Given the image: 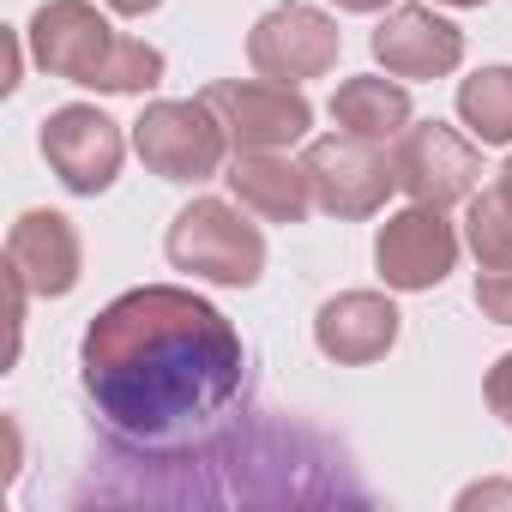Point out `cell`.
<instances>
[{
    "mask_svg": "<svg viewBox=\"0 0 512 512\" xmlns=\"http://www.w3.org/2000/svg\"><path fill=\"white\" fill-rule=\"evenodd\" d=\"M79 380L97 422L133 446L205 440L247 380L241 332L181 284L115 296L79 344Z\"/></svg>",
    "mask_w": 512,
    "mask_h": 512,
    "instance_id": "cell-1",
    "label": "cell"
},
{
    "mask_svg": "<svg viewBox=\"0 0 512 512\" xmlns=\"http://www.w3.org/2000/svg\"><path fill=\"white\" fill-rule=\"evenodd\" d=\"M25 43L49 79L103 91V97H145L163 85V49L121 37L91 0H43L25 25Z\"/></svg>",
    "mask_w": 512,
    "mask_h": 512,
    "instance_id": "cell-2",
    "label": "cell"
},
{
    "mask_svg": "<svg viewBox=\"0 0 512 512\" xmlns=\"http://www.w3.org/2000/svg\"><path fill=\"white\" fill-rule=\"evenodd\" d=\"M163 247L175 272H193L223 290H253L266 278V235L247 223V205H229V199L181 205Z\"/></svg>",
    "mask_w": 512,
    "mask_h": 512,
    "instance_id": "cell-3",
    "label": "cell"
},
{
    "mask_svg": "<svg viewBox=\"0 0 512 512\" xmlns=\"http://www.w3.org/2000/svg\"><path fill=\"white\" fill-rule=\"evenodd\" d=\"M133 151L151 175L199 187V181L223 175L235 145L205 97H163V103H145V115L133 121Z\"/></svg>",
    "mask_w": 512,
    "mask_h": 512,
    "instance_id": "cell-4",
    "label": "cell"
},
{
    "mask_svg": "<svg viewBox=\"0 0 512 512\" xmlns=\"http://www.w3.org/2000/svg\"><path fill=\"white\" fill-rule=\"evenodd\" d=\"M229 145L235 151H290L296 139H308L314 127V103L302 97V85H278V79H211L199 91Z\"/></svg>",
    "mask_w": 512,
    "mask_h": 512,
    "instance_id": "cell-5",
    "label": "cell"
},
{
    "mask_svg": "<svg viewBox=\"0 0 512 512\" xmlns=\"http://www.w3.org/2000/svg\"><path fill=\"white\" fill-rule=\"evenodd\" d=\"M392 169H398V187L410 205H470L476 181H482V151L446 127V121H410L398 139H392Z\"/></svg>",
    "mask_w": 512,
    "mask_h": 512,
    "instance_id": "cell-6",
    "label": "cell"
},
{
    "mask_svg": "<svg viewBox=\"0 0 512 512\" xmlns=\"http://www.w3.org/2000/svg\"><path fill=\"white\" fill-rule=\"evenodd\" d=\"M344 55V37H338V19L320 13V7H272L260 25L247 31V61L260 79H278V85H308V79H326Z\"/></svg>",
    "mask_w": 512,
    "mask_h": 512,
    "instance_id": "cell-7",
    "label": "cell"
},
{
    "mask_svg": "<svg viewBox=\"0 0 512 512\" xmlns=\"http://www.w3.org/2000/svg\"><path fill=\"white\" fill-rule=\"evenodd\" d=\"M302 169L314 181V205L332 211V217H374L392 199V187H398V169H392L386 145H368L356 133L314 139Z\"/></svg>",
    "mask_w": 512,
    "mask_h": 512,
    "instance_id": "cell-8",
    "label": "cell"
},
{
    "mask_svg": "<svg viewBox=\"0 0 512 512\" xmlns=\"http://www.w3.org/2000/svg\"><path fill=\"white\" fill-rule=\"evenodd\" d=\"M374 266H380L386 290H404V296L440 290L458 266V229L434 205H404L374 235Z\"/></svg>",
    "mask_w": 512,
    "mask_h": 512,
    "instance_id": "cell-9",
    "label": "cell"
},
{
    "mask_svg": "<svg viewBox=\"0 0 512 512\" xmlns=\"http://www.w3.org/2000/svg\"><path fill=\"white\" fill-rule=\"evenodd\" d=\"M43 157H49V169L61 175L67 193L97 199V193L115 187L121 157H127V139H121V127H115L103 109L67 103V109H55V115L43 121Z\"/></svg>",
    "mask_w": 512,
    "mask_h": 512,
    "instance_id": "cell-10",
    "label": "cell"
},
{
    "mask_svg": "<svg viewBox=\"0 0 512 512\" xmlns=\"http://www.w3.org/2000/svg\"><path fill=\"white\" fill-rule=\"evenodd\" d=\"M7 272L31 296H43V302L73 296L79 272H85V241H79L73 217H61V211H25L7 229Z\"/></svg>",
    "mask_w": 512,
    "mask_h": 512,
    "instance_id": "cell-11",
    "label": "cell"
},
{
    "mask_svg": "<svg viewBox=\"0 0 512 512\" xmlns=\"http://www.w3.org/2000/svg\"><path fill=\"white\" fill-rule=\"evenodd\" d=\"M368 49L392 79H446L464 67V31L434 7H392Z\"/></svg>",
    "mask_w": 512,
    "mask_h": 512,
    "instance_id": "cell-12",
    "label": "cell"
},
{
    "mask_svg": "<svg viewBox=\"0 0 512 512\" xmlns=\"http://www.w3.org/2000/svg\"><path fill=\"white\" fill-rule=\"evenodd\" d=\"M398 326H404V314L392 308V296H380V290H344V296H332L314 314V344L338 368H368V362H380L398 344Z\"/></svg>",
    "mask_w": 512,
    "mask_h": 512,
    "instance_id": "cell-13",
    "label": "cell"
},
{
    "mask_svg": "<svg viewBox=\"0 0 512 512\" xmlns=\"http://www.w3.org/2000/svg\"><path fill=\"white\" fill-rule=\"evenodd\" d=\"M223 181H229L235 205H247L253 217H266V223H284V229L308 223V211H314V181L284 151H235Z\"/></svg>",
    "mask_w": 512,
    "mask_h": 512,
    "instance_id": "cell-14",
    "label": "cell"
},
{
    "mask_svg": "<svg viewBox=\"0 0 512 512\" xmlns=\"http://www.w3.org/2000/svg\"><path fill=\"white\" fill-rule=\"evenodd\" d=\"M332 121H338V133H356L368 145H392L410 127V91H404V79H380V73L344 79L332 91Z\"/></svg>",
    "mask_w": 512,
    "mask_h": 512,
    "instance_id": "cell-15",
    "label": "cell"
},
{
    "mask_svg": "<svg viewBox=\"0 0 512 512\" xmlns=\"http://www.w3.org/2000/svg\"><path fill=\"white\" fill-rule=\"evenodd\" d=\"M458 121L476 145H512V67H482L458 79Z\"/></svg>",
    "mask_w": 512,
    "mask_h": 512,
    "instance_id": "cell-16",
    "label": "cell"
},
{
    "mask_svg": "<svg viewBox=\"0 0 512 512\" xmlns=\"http://www.w3.org/2000/svg\"><path fill=\"white\" fill-rule=\"evenodd\" d=\"M464 241L476 253V266H512V205L500 199V187L488 193H470V211H464Z\"/></svg>",
    "mask_w": 512,
    "mask_h": 512,
    "instance_id": "cell-17",
    "label": "cell"
},
{
    "mask_svg": "<svg viewBox=\"0 0 512 512\" xmlns=\"http://www.w3.org/2000/svg\"><path fill=\"white\" fill-rule=\"evenodd\" d=\"M476 308H482L494 326H512V266L476 272Z\"/></svg>",
    "mask_w": 512,
    "mask_h": 512,
    "instance_id": "cell-18",
    "label": "cell"
},
{
    "mask_svg": "<svg viewBox=\"0 0 512 512\" xmlns=\"http://www.w3.org/2000/svg\"><path fill=\"white\" fill-rule=\"evenodd\" d=\"M482 398H488V410H494V416L512 428V350H506V356L488 368V380H482Z\"/></svg>",
    "mask_w": 512,
    "mask_h": 512,
    "instance_id": "cell-19",
    "label": "cell"
},
{
    "mask_svg": "<svg viewBox=\"0 0 512 512\" xmlns=\"http://www.w3.org/2000/svg\"><path fill=\"white\" fill-rule=\"evenodd\" d=\"M470 506H512V482H476V488H464L458 512H470Z\"/></svg>",
    "mask_w": 512,
    "mask_h": 512,
    "instance_id": "cell-20",
    "label": "cell"
},
{
    "mask_svg": "<svg viewBox=\"0 0 512 512\" xmlns=\"http://www.w3.org/2000/svg\"><path fill=\"white\" fill-rule=\"evenodd\" d=\"M109 13H121V19H145V13H157L163 0H103Z\"/></svg>",
    "mask_w": 512,
    "mask_h": 512,
    "instance_id": "cell-21",
    "label": "cell"
},
{
    "mask_svg": "<svg viewBox=\"0 0 512 512\" xmlns=\"http://www.w3.org/2000/svg\"><path fill=\"white\" fill-rule=\"evenodd\" d=\"M332 7H338V13H392L398 0H332Z\"/></svg>",
    "mask_w": 512,
    "mask_h": 512,
    "instance_id": "cell-22",
    "label": "cell"
},
{
    "mask_svg": "<svg viewBox=\"0 0 512 512\" xmlns=\"http://www.w3.org/2000/svg\"><path fill=\"white\" fill-rule=\"evenodd\" d=\"M494 187H500V199H506V205H512V157H506V163H500V181H494Z\"/></svg>",
    "mask_w": 512,
    "mask_h": 512,
    "instance_id": "cell-23",
    "label": "cell"
},
{
    "mask_svg": "<svg viewBox=\"0 0 512 512\" xmlns=\"http://www.w3.org/2000/svg\"><path fill=\"white\" fill-rule=\"evenodd\" d=\"M440 7H488V0H440Z\"/></svg>",
    "mask_w": 512,
    "mask_h": 512,
    "instance_id": "cell-24",
    "label": "cell"
}]
</instances>
